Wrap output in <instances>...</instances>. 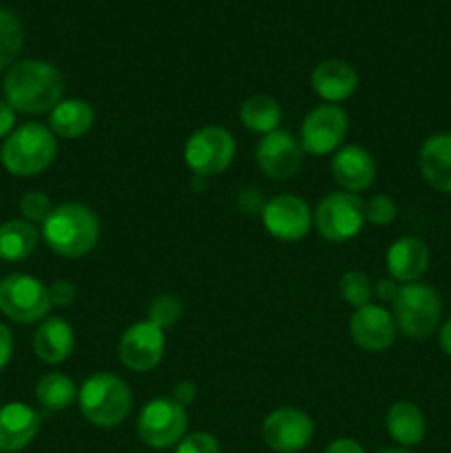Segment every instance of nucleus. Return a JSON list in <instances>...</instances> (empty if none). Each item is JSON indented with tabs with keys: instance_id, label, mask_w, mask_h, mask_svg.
Listing matches in <instances>:
<instances>
[{
	"instance_id": "obj_19",
	"label": "nucleus",
	"mask_w": 451,
	"mask_h": 453,
	"mask_svg": "<svg viewBox=\"0 0 451 453\" xmlns=\"http://www.w3.org/2000/svg\"><path fill=\"white\" fill-rule=\"evenodd\" d=\"M423 180L438 193H451V133L427 137L418 150Z\"/></svg>"
},
{
	"instance_id": "obj_23",
	"label": "nucleus",
	"mask_w": 451,
	"mask_h": 453,
	"mask_svg": "<svg viewBox=\"0 0 451 453\" xmlns=\"http://www.w3.org/2000/svg\"><path fill=\"white\" fill-rule=\"evenodd\" d=\"M385 427L401 447L420 445L427 432L424 414L409 401H398L389 407L385 416Z\"/></svg>"
},
{
	"instance_id": "obj_26",
	"label": "nucleus",
	"mask_w": 451,
	"mask_h": 453,
	"mask_svg": "<svg viewBox=\"0 0 451 453\" xmlns=\"http://www.w3.org/2000/svg\"><path fill=\"white\" fill-rule=\"evenodd\" d=\"M281 106L274 97L270 96H252L239 109V119L243 127L259 135H268V133L277 131L279 122H281Z\"/></svg>"
},
{
	"instance_id": "obj_12",
	"label": "nucleus",
	"mask_w": 451,
	"mask_h": 453,
	"mask_svg": "<svg viewBox=\"0 0 451 453\" xmlns=\"http://www.w3.org/2000/svg\"><path fill=\"white\" fill-rule=\"evenodd\" d=\"M261 219H264L265 230L274 239L286 243L301 242L303 237H308L314 224L312 208L308 206V202L287 193H281L265 202Z\"/></svg>"
},
{
	"instance_id": "obj_11",
	"label": "nucleus",
	"mask_w": 451,
	"mask_h": 453,
	"mask_svg": "<svg viewBox=\"0 0 451 453\" xmlns=\"http://www.w3.org/2000/svg\"><path fill=\"white\" fill-rule=\"evenodd\" d=\"M349 119L339 104H321L305 115L301 124V146L310 155H330L348 137Z\"/></svg>"
},
{
	"instance_id": "obj_17",
	"label": "nucleus",
	"mask_w": 451,
	"mask_h": 453,
	"mask_svg": "<svg viewBox=\"0 0 451 453\" xmlns=\"http://www.w3.org/2000/svg\"><path fill=\"white\" fill-rule=\"evenodd\" d=\"M40 429V416L25 403L0 407V451L16 453L31 445Z\"/></svg>"
},
{
	"instance_id": "obj_38",
	"label": "nucleus",
	"mask_w": 451,
	"mask_h": 453,
	"mask_svg": "<svg viewBox=\"0 0 451 453\" xmlns=\"http://www.w3.org/2000/svg\"><path fill=\"white\" fill-rule=\"evenodd\" d=\"M325 453H365V449L354 438H336L334 442L327 445Z\"/></svg>"
},
{
	"instance_id": "obj_3",
	"label": "nucleus",
	"mask_w": 451,
	"mask_h": 453,
	"mask_svg": "<svg viewBox=\"0 0 451 453\" xmlns=\"http://www.w3.org/2000/svg\"><path fill=\"white\" fill-rule=\"evenodd\" d=\"M57 153V142L51 128L40 122H25L4 137L0 162L13 177H35L47 171Z\"/></svg>"
},
{
	"instance_id": "obj_4",
	"label": "nucleus",
	"mask_w": 451,
	"mask_h": 453,
	"mask_svg": "<svg viewBox=\"0 0 451 453\" xmlns=\"http://www.w3.org/2000/svg\"><path fill=\"white\" fill-rule=\"evenodd\" d=\"M133 394L126 380L109 372L88 376L78 389V407L93 427H118L131 414Z\"/></svg>"
},
{
	"instance_id": "obj_40",
	"label": "nucleus",
	"mask_w": 451,
	"mask_h": 453,
	"mask_svg": "<svg viewBox=\"0 0 451 453\" xmlns=\"http://www.w3.org/2000/svg\"><path fill=\"white\" fill-rule=\"evenodd\" d=\"M378 453H411V451H407V449H383Z\"/></svg>"
},
{
	"instance_id": "obj_33",
	"label": "nucleus",
	"mask_w": 451,
	"mask_h": 453,
	"mask_svg": "<svg viewBox=\"0 0 451 453\" xmlns=\"http://www.w3.org/2000/svg\"><path fill=\"white\" fill-rule=\"evenodd\" d=\"M75 296H78V288L71 281H65V279L53 281L51 286H49V301H51V308L53 305H56V308H66V305L73 303Z\"/></svg>"
},
{
	"instance_id": "obj_24",
	"label": "nucleus",
	"mask_w": 451,
	"mask_h": 453,
	"mask_svg": "<svg viewBox=\"0 0 451 453\" xmlns=\"http://www.w3.org/2000/svg\"><path fill=\"white\" fill-rule=\"evenodd\" d=\"M40 233L25 219H9L0 224V261H25L38 248Z\"/></svg>"
},
{
	"instance_id": "obj_20",
	"label": "nucleus",
	"mask_w": 451,
	"mask_h": 453,
	"mask_svg": "<svg viewBox=\"0 0 451 453\" xmlns=\"http://www.w3.org/2000/svg\"><path fill=\"white\" fill-rule=\"evenodd\" d=\"M312 91L327 104H339L354 96L358 87V75L348 62L325 60L310 75Z\"/></svg>"
},
{
	"instance_id": "obj_16",
	"label": "nucleus",
	"mask_w": 451,
	"mask_h": 453,
	"mask_svg": "<svg viewBox=\"0 0 451 453\" xmlns=\"http://www.w3.org/2000/svg\"><path fill=\"white\" fill-rule=\"evenodd\" d=\"M332 175L340 188L358 195L374 184L376 162L370 150H365L363 146H343L332 157Z\"/></svg>"
},
{
	"instance_id": "obj_14",
	"label": "nucleus",
	"mask_w": 451,
	"mask_h": 453,
	"mask_svg": "<svg viewBox=\"0 0 451 453\" xmlns=\"http://www.w3.org/2000/svg\"><path fill=\"white\" fill-rule=\"evenodd\" d=\"M303 146L292 133L277 131L264 135V140L256 144L255 159L265 177L274 181H287L301 171L303 166Z\"/></svg>"
},
{
	"instance_id": "obj_34",
	"label": "nucleus",
	"mask_w": 451,
	"mask_h": 453,
	"mask_svg": "<svg viewBox=\"0 0 451 453\" xmlns=\"http://www.w3.org/2000/svg\"><path fill=\"white\" fill-rule=\"evenodd\" d=\"M398 290H401V283L394 281L392 277L380 279V281H376V286H374L376 299H380V301H383V303H394V299H396Z\"/></svg>"
},
{
	"instance_id": "obj_18",
	"label": "nucleus",
	"mask_w": 451,
	"mask_h": 453,
	"mask_svg": "<svg viewBox=\"0 0 451 453\" xmlns=\"http://www.w3.org/2000/svg\"><path fill=\"white\" fill-rule=\"evenodd\" d=\"M387 273L394 281L414 283L418 281L429 268V248L423 239L418 237H401L389 246L387 257Z\"/></svg>"
},
{
	"instance_id": "obj_9",
	"label": "nucleus",
	"mask_w": 451,
	"mask_h": 453,
	"mask_svg": "<svg viewBox=\"0 0 451 453\" xmlns=\"http://www.w3.org/2000/svg\"><path fill=\"white\" fill-rule=\"evenodd\" d=\"M188 414L172 398H153L137 418V436L150 449H168L186 436Z\"/></svg>"
},
{
	"instance_id": "obj_6",
	"label": "nucleus",
	"mask_w": 451,
	"mask_h": 453,
	"mask_svg": "<svg viewBox=\"0 0 451 453\" xmlns=\"http://www.w3.org/2000/svg\"><path fill=\"white\" fill-rule=\"evenodd\" d=\"M49 310H51L49 288L40 279L22 273L0 279V312L9 321L22 323V326L40 323L47 319Z\"/></svg>"
},
{
	"instance_id": "obj_8",
	"label": "nucleus",
	"mask_w": 451,
	"mask_h": 453,
	"mask_svg": "<svg viewBox=\"0 0 451 453\" xmlns=\"http://www.w3.org/2000/svg\"><path fill=\"white\" fill-rule=\"evenodd\" d=\"M237 153L233 133L221 127H203L188 137L184 146V162L195 177H215L228 171Z\"/></svg>"
},
{
	"instance_id": "obj_28",
	"label": "nucleus",
	"mask_w": 451,
	"mask_h": 453,
	"mask_svg": "<svg viewBox=\"0 0 451 453\" xmlns=\"http://www.w3.org/2000/svg\"><path fill=\"white\" fill-rule=\"evenodd\" d=\"M339 292H340V299L356 310V308H363V305L371 303L374 286H371V279L367 277L365 273H361V270H348V273L340 277Z\"/></svg>"
},
{
	"instance_id": "obj_2",
	"label": "nucleus",
	"mask_w": 451,
	"mask_h": 453,
	"mask_svg": "<svg viewBox=\"0 0 451 453\" xmlns=\"http://www.w3.org/2000/svg\"><path fill=\"white\" fill-rule=\"evenodd\" d=\"M40 234L56 255L80 259L88 255L100 242V221L96 212L84 203L66 202L53 206Z\"/></svg>"
},
{
	"instance_id": "obj_21",
	"label": "nucleus",
	"mask_w": 451,
	"mask_h": 453,
	"mask_svg": "<svg viewBox=\"0 0 451 453\" xmlns=\"http://www.w3.org/2000/svg\"><path fill=\"white\" fill-rule=\"evenodd\" d=\"M75 348L73 327L62 317H47L40 321L34 334V352L47 365H60Z\"/></svg>"
},
{
	"instance_id": "obj_31",
	"label": "nucleus",
	"mask_w": 451,
	"mask_h": 453,
	"mask_svg": "<svg viewBox=\"0 0 451 453\" xmlns=\"http://www.w3.org/2000/svg\"><path fill=\"white\" fill-rule=\"evenodd\" d=\"M396 202L389 195H374L365 202V221L371 226H387L396 219Z\"/></svg>"
},
{
	"instance_id": "obj_5",
	"label": "nucleus",
	"mask_w": 451,
	"mask_h": 453,
	"mask_svg": "<svg viewBox=\"0 0 451 453\" xmlns=\"http://www.w3.org/2000/svg\"><path fill=\"white\" fill-rule=\"evenodd\" d=\"M440 295L427 283H402L392 303V317L396 327L407 339L423 341L436 332L440 323Z\"/></svg>"
},
{
	"instance_id": "obj_39",
	"label": "nucleus",
	"mask_w": 451,
	"mask_h": 453,
	"mask_svg": "<svg viewBox=\"0 0 451 453\" xmlns=\"http://www.w3.org/2000/svg\"><path fill=\"white\" fill-rule=\"evenodd\" d=\"M438 345H440L442 352L451 358V317L447 319L440 326V330H438Z\"/></svg>"
},
{
	"instance_id": "obj_10",
	"label": "nucleus",
	"mask_w": 451,
	"mask_h": 453,
	"mask_svg": "<svg viewBox=\"0 0 451 453\" xmlns=\"http://www.w3.org/2000/svg\"><path fill=\"white\" fill-rule=\"evenodd\" d=\"M164 352H166V334L149 319L128 326L119 336V361L126 370L137 372V374L153 372L162 363Z\"/></svg>"
},
{
	"instance_id": "obj_1",
	"label": "nucleus",
	"mask_w": 451,
	"mask_h": 453,
	"mask_svg": "<svg viewBox=\"0 0 451 453\" xmlns=\"http://www.w3.org/2000/svg\"><path fill=\"white\" fill-rule=\"evenodd\" d=\"M66 80L56 65L22 60L7 71L3 82L4 102L16 113H51L65 100Z\"/></svg>"
},
{
	"instance_id": "obj_29",
	"label": "nucleus",
	"mask_w": 451,
	"mask_h": 453,
	"mask_svg": "<svg viewBox=\"0 0 451 453\" xmlns=\"http://www.w3.org/2000/svg\"><path fill=\"white\" fill-rule=\"evenodd\" d=\"M146 317H149L150 323L166 330V327H172L175 323L181 321L184 303L175 295H157L155 299H150L149 308H146Z\"/></svg>"
},
{
	"instance_id": "obj_36",
	"label": "nucleus",
	"mask_w": 451,
	"mask_h": 453,
	"mask_svg": "<svg viewBox=\"0 0 451 453\" xmlns=\"http://www.w3.org/2000/svg\"><path fill=\"white\" fill-rule=\"evenodd\" d=\"M172 401L180 403L181 407L190 405V403L197 398V385L190 383V380H180V383L175 385V389H172Z\"/></svg>"
},
{
	"instance_id": "obj_22",
	"label": "nucleus",
	"mask_w": 451,
	"mask_h": 453,
	"mask_svg": "<svg viewBox=\"0 0 451 453\" xmlns=\"http://www.w3.org/2000/svg\"><path fill=\"white\" fill-rule=\"evenodd\" d=\"M93 122H96V111L87 100H80V97H66L49 113V128L53 135L62 140H78L87 135Z\"/></svg>"
},
{
	"instance_id": "obj_7",
	"label": "nucleus",
	"mask_w": 451,
	"mask_h": 453,
	"mask_svg": "<svg viewBox=\"0 0 451 453\" xmlns=\"http://www.w3.org/2000/svg\"><path fill=\"white\" fill-rule=\"evenodd\" d=\"M365 226V202L361 195L339 190L318 202L314 211V228L323 239L343 243L356 237Z\"/></svg>"
},
{
	"instance_id": "obj_30",
	"label": "nucleus",
	"mask_w": 451,
	"mask_h": 453,
	"mask_svg": "<svg viewBox=\"0 0 451 453\" xmlns=\"http://www.w3.org/2000/svg\"><path fill=\"white\" fill-rule=\"evenodd\" d=\"M53 211V203L42 190H29L27 195H22L20 199V212L25 217V221L29 224H44L47 217L51 215Z\"/></svg>"
},
{
	"instance_id": "obj_37",
	"label": "nucleus",
	"mask_w": 451,
	"mask_h": 453,
	"mask_svg": "<svg viewBox=\"0 0 451 453\" xmlns=\"http://www.w3.org/2000/svg\"><path fill=\"white\" fill-rule=\"evenodd\" d=\"M13 128H16V111L7 102L0 100V140L11 135Z\"/></svg>"
},
{
	"instance_id": "obj_25",
	"label": "nucleus",
	"mask_w": 451,
	"mask_h": 453,
	"mask_svg": "<svg viewBox=\"0 0 451 453\" xmlns=\"http://www.w3.org/2000/svg\"><path fill=\"white\" fill-rule=\"evenodd\" d=\"M78 385L62 372H49L35 383V398L44 410L62 411L78 403Z\"/></svg>"
},
{
	"instance_id": "obj_13",
	"label": "nucleus",
	"mask_w": 451,
	"mask_h": 453,
	"mask_svg": "<svg viewBox=\"0 0 451 453\" xmlns=\"http://www.w3.org/2000/svg\"><path fill=\"white\" fill-rule=\"evenodd\" d=\"M264 442L277 453H299L314 438V423L296 407H279L261 425Z\"/></svg>"
},
{
	"instance_id": "obj_35",
	"label": "nucleus",
	"mask_w": 451,
	"mask_h": 453,
	"mask_svg": "<svg viewBox=\"0 0 451 453\" xmlns=\"http://www.w3.org/2000/svg\"><path fill=\"white\" fill-rule=\"evenodd\" d=\"M13 357V334L4 323H0V372L9 365Z\"/></svg>"
},
{
	"instance_id": "obj_15",
	"label": "nucleus",
	"mask_w": 451,
	"mask_h": 453,
	"mask_svg": "<svg viewBox=\"0 0 451 453\" xmlns=\"http://www.w3.org/2000/svg\"><path fill=\"white\" fill-rule=\"evenodd\" d=\"M396 321L383 305L367 303L354 310L349 319V334L365 352H385L396 341Z\"/></svg>"
},
{
	"instance_id": "obj_27",
	"label": "nucleus",
	"mask_w": 451,
	"mask_h": 453,
	"mask_svg": "<svg viewBox=\"0 0 451 453\" xmlns=\"http://www.w3.org/2000/svg\"><path fill=\"white\" fill-rule=\"evenodd\" d=\"M25 44V31L20 20L9 9L0 7V71L7 69Z\"/></svg>"
},
{
	"instance_id": "obj_32",
	"label": "nucleus",
	"mask_w": 451,
	"mask_h": 453,
	"mask_svg": "<svg viewBox=\"0 0 451 453\" xmlns=\"http://www.w3.org/2000/svg\"><path fill=\"white\" fill-rule=\"evenodd\" d=\"M175 453H221V447L212 434L195 432L177 442Z\"/></svg>"
}]
</instances>
